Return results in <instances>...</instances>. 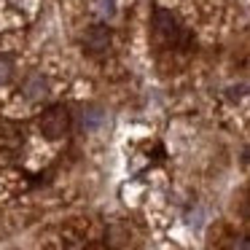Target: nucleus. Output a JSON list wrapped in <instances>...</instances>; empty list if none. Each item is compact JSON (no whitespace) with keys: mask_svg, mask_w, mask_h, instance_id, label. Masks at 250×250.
<instances>
[{"mask_svg":"<svg viewBox=\"0 0 250 250\" xmlns=\"http://www.w3.org/2000/svg\"><path fill=\"white\" fill-rule=\"evenodd\" d=\"M151 35H153L159 49H167V51H191L194 49V35L167 8H153Z\"/></svg>","mask_w":250,"mask_h":250,"instance_id":"nucleus-1","label":"nucleus"},{"mask_svg":"<svg viewBox=\"0 0 250 250\" xmlns=\"http://www.w3.org/2000/svg\"><path fill=\"white\" fill-rule=\"evenodd\" d=\"M70 124H73V116L67 110V105H51L38 119V129L46 140H62L70 132Z\"/></svg>","mask_w":250,"mask_h":250,"instance_id":"nucleus-2","label":"nucleus"},{"mask_svg":"<svg viewBox=\"0 0 250 250\" xmlns=\"http://www.w3.org/2000/svg\"><path fill=\"white\" fill-rule=\"evenodd\" d=\"M110 43H113V33H110V27H105V24H94V27L86 30V35H83V51L92 57H103L105 51L110 49Z\"/></svg>","mask_w":250,"mask_h":250,"instance_id":"nucleus-3","label":"nucleus"},{"mask_svg":"<svg viewBox=\"0 0 250 250\" xmlns=\"http://www.w3.org/2000/svg\"><path fill=\"white\" fill-rule=\"evenodd\" d=\"M22 92H24V97H27V100H33V103H41V100L49 94V83H46V78L41 76V73H33V76L24 81Z\"/></svg>","mask_w":250,"mask_h":250,"instance_id":"nucleus-4","label":"nucleus"},{"mask_svg":"<svg viewBox=\"0 0 250 250\" xmlns=\"http://www.w3.org/2000/svg\"><path fill=\"white\" fill-rule=\"evenodd\" d=\"M81 121H83V129H100L105 121V110L100 105H86L81 113Z\"/></svg>","mask_w":250,"mask_h":250,"instance_id":"nucleus-5","label":"nucleus"},{"mask_svg":"<svg viewBox=\"0 0 250 250\" xmlns=\"http://www.w3.org/2000/svg\"><path fill=\"white\" fill-rule=\"evenodd\" d=\"M14 76V60L8 54H0V83H8Z\"/></svg>","mask_w":250,"mask_h":250,"instance_id":"nucleus-6","label":"nucleus"},{"mask_svg":"<svg viewBox=\"0 0 250 250\" xmlns=\"http://www.w3.org/2000/svg\"><path fill=\"white\" fill-rule=\"evenodd\" d=\"M231 250H250V248H248V239H245V237L234 239V248H231Z\"/></svg>","mask_w":250,"mask_h":250,"instance_id":"nucleus-7","label":"nucleus"}]
</instances>
